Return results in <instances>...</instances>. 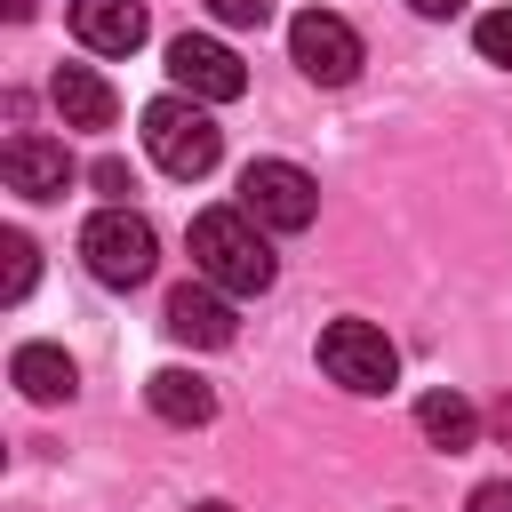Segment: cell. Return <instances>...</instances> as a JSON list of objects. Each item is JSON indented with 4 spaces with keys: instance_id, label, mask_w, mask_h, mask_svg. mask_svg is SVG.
<instances>
[{
    "instance_id": "obj_12",
    "label": "cell",
    "mask_w": 512,
    "mask_h": 512,
    "mask_svg": "<svg viewBox=\"0 0 512 512\" xmlns=\"http://www.w3.org/2000/svg\"><path fill=\"white\" fill-rule=\"evenodd\" d=\"M8 376H16V392H24V400H40V408H56V400H72V392H80V368H72L56 344H16Z\"/></svg>"
},
{
    "instance_id": "obj_2",
    "label": "cell",
    "mask_w": 512,
    "mask_h": 512,
    "mask_svg": "<svg viewBox=\"0 0 512 512\" xmlns=\"http://www.w3.org/2000/svg\"><path fill=\"white\" fill-rule=\"evenodd\" d=\"M136 128H144L152 168H160V176H176V184L208 176V168H216V152H224V128H216V120H208V104H192V96H152Z\"/></svg>"
},
{
    "instance_id": "obj_4",
    "label": "cell",
    "mask_w": 512,
    "mask_h": 512,
    "mask_svg": "<svg viewBox=\"0 0 512 512\" xmlns=\"http://www.w3.org/2000/svg\"><path fill=\"white\" fill-rule=\"evenodd\" d=\"M320 368L344 392H392L400 384V344L376 320H328L320 328Z\"/></svg>"
},
{
    "instance_id": "obj_22",
    "label": "cell",
    "mask_w": 512,
    "mask_h": 512,
    "mask_svg": "<svg viewBox=\"0 0 512 512\" xmlns=\"http://www.w3.org/2000/svg\"><path fill=\"white\" fill-rule=\"evenodd\" d=\"M192 512H232V504H192Z\"/></svg>"
},
{
    "instance_id": "obj_9",
    "label": "cell",
    "mask_w": 512,
    "mask_h": 512,
    "mask_svg": "<svg viewBox=\"0 0 512 512\" xmlns=\"http://www.w3.org/2000/svg\"><path fill=\"white\" fill-rule=\"evenodd\" d=\"M168 336L192 344V352H224V344H232V296L208 288V280H184V288L168 296Z\"/></svg>"
},
{
    "instance_id": "obj_10",
    "label": "cell",
    "mask_w": 512,
    "mask_h": 512,
    "mask_svg": "<svg viewBox=\"0 0 512 512\" xmlns=\"http://www.w3.org/2000/svg\"><path fill=\"white\" fill-rule=\"evenodd\" d=\"M72 32L96 56H128V48H144L152 16H144V0H72Z\"/></svg>"
},
{
    "instance_id": "obj_6",
    "label": "cell",
    "mask_w": 512,
    "mask_h": 512,
    "mask_svg": "<svg viewBox=\"0 0 512 512\" xmlns=\"http://www.w3.org/2000/svg\"><path fill=\"white\" fill-rule=\"evenodd\" d=\"M288 56H296V72H304V80L344 88V80L360 72V32H352L344 16H328V8H304V16L288 24Z\"/></svg>"
},
{
    "instance_id": "obj_14",
    "label": "cell",
    "mask_w": 512,
    "mask_h": 512,
    "mask_svg": "<svg viewBox=\"0 0 512 512\" xmlns=\"http://www.w3.org/2000/svg\"><path fill=\"white\" fill-rule=\"evenodd\" d=\"M144 400H152L160 424H208V416H216V392H208L192 368H160V376L144 384Z\"/></svg>"
},
{
    "instance_id": "obj_18",
    "label": "cell",
    "mask_w": 512,
    "mask_h": 512,
    "mask_svg": "<svg viewBox=\"0 0 512 512\" xmlns=\"http://www.w3.org/2000/svg\"><path fill=\"white\" fill-rule=\"evenodd\" d=\"M96 192H112V208H128V200H120V192H136V184H128V160H96Z\"/></svg>"
},
{
    "instance_id": "obj_11",
    "label": "cell",
    "mask_w": 512,
    "mask_h": 512,
    "mask_svg": "<svg viewBox=\"0 0 512 512\" xmlns=\"http://www.w3.org/2000/svg\"><path fill=\"white\" fill-rule=\"evenodd\" d=\"M48 96H56L64 128H112V112H120V96H112V80H104L96 64H56Z\"/></svg>"
},
{
    "instance_id": "obj_20",
    "label": "cell",
    "mask_w": 512,
    "mask_h": 512,
    "mask_svg": "<svg viewBox=\"0 0 512 512\" xmlns=\"http://www.w3.org/2000/svg\"><path fill=\"white\" fill-rule=\"evenodd\" d=\"M408 8H416V16H432V24H440V16H456V8H464V0H408Z\"/></svg>"
},
{
    "instance_id": "obj_21",
    "label": "cell",
    "mask_w": 512,
    "mask_h": 512,
    "mask_svg": "<svg viewBox=\"0 0 512 512\" xmlns=\"http://www.w3.org/2000/svg\"><path fill=\"white\" fill-rule=\"evenodd\" d=\"M488 424H496V432L512 440V400H496V416H488Z\"/></svg>"
},
{
    "instance_id": "obj_17",
    "label": "cell",
    "mask_w": 512,
    "mask_h": 512,
    "mask_svg": "<svg viewBox=\"0 0 512 512\" xmlns=\"http://www.w3.org/2000/svg\"><path fill=\"white\" fill-rule=\"evenodd\" d=\"M208 16H216V24H264L272 0H208Z\"/></svg>"
},
{
    "instance_id": "obj_16",
    "label": "cell",
    "mask_w": 512,
    "mask_h": 512,
    "mask_svg": "<svg viewBox=\"0 0 512 512\" xmlns=\"http://www.w3.org/2000/svg\"><path fill=\"white\" fill-rule=\"evenodd\" d=\"M472 48H480L488 64H504V72H512V8H488V16L472 24Z\"/></svg>"
},
{
    "instance_id": "obj_3",
    "label": "cell",
    "mask_w": 512,
    "mask_h": 512,
    "mask_svg": "<svg viewBox=\"0 0 512 512\" xmlns=\"http://www.w3.org/2000/svg\"><path fill=\"white\" fill-rule=\"evenodd\" d=\"M80 256H88V272H96L104 288H136V280H152L160 240H152V224H144L136 208H96V216L80 224Z\"/></svg>"
},
{
    "instance_id": "obj_19",
    "label": "cell",
    "mask_w": 512,
    "mask_h": 512,
    "mask_svg": "<svg viewBox=\"0 0 512 512\" xmlns=\"http://www.w3.org/2000/svg\"><path fill=\"white\" fill-rule=\"evenodd\" d=\"M472 512H512V480H480L472 488Z\"/></svg>"
},
{
    "instance_id": "obj_5",
    "label": "cell",
    "mask_w": 512,
    "mask_h": 512,
    "mask_svg": "<svg viewBox=\"0 0 512 512\" xmlns=\"http://www.w3.org/2000/svg\"><path fill=\"white\" fill-rule=\"evenodd\" d=\"M240 208L264 224V232H304L320 216V184L296 168V160H248L240 168Z\"/></svg>"
},
{
    "instance_id": "obj_15",
    "label": "cell",
    "mask_w": 512,
    "mask_h": 512,
    "mask_svg": "<svg viewBox=\"0 0 512 512\" xmlns=\"http://www.w3.org/2000/svg\"><path fill=\"white\" fill-rule=\"evenodd\" d=\"M0 296H8V304L32 296V240H24V232H0Z\"/></svg>"
},
{
    "instance_id": "obj_8",
    "label": "cell",
    "mask_w": 512,
    "mask_h": 512,
    "mask_svg": "<svg viewBox=\"0 0 512 512\" xmlns=\"http://www.w3.org/2000/svg\"><path fill=\"white\" fill-rule=\"evenodd\" d=\"M0 176H8V192H24V200H56L64 184H72V152L56 144V136H8V152H0Z\"/></svg>"
},
{
    "instance_id": "obj_13",
    "label": "cell",
    "mask_w": 512,
    "mask_h": 512,
    "mask_svg": "<svg viewBox=\"0 0 512 512\" xmlns=\"http://www.w3.org/2000/svg\"><path fill=\"white\" fill-rule=\"evenodd\" d=\"M416 432H424L432 448L464 456V448L480 440V408H472L464 392H424V400H416Z\"/></svg>"
},
{
    "instance_id": "obj_1",
    "label": "cell",
    "mask_w": 512,
    "mask_h": 512,
    "mask_svg": "<svg viewBox=\"0 0 512 512\" xmlns=\"http://www.w3.org/2000/svg\"><path fill=\"white\" fill-rule=\"evenodd\" d=\"M192 272L208 288H224V296H264L280 264H272V248H264L248 208H200L192 216Z\"/></svg>"
},
{
    "instance_id": "obj_7",
    "label": "cell",
    "mask_w": 512,
    "mask_h": 512,
    "mask_svg": "<svg viewBox=\"0 0 512 512\" xmlns=\"http://www.w3.org/2000/svg\"><path fill=\"white\" fill-rule=\"evenodd\" d=\"M168 80H176V96H192V104H232V96L248 88V64H240L224 40L184 32V40H168Z\"/></svg>"
}]
</instances>
